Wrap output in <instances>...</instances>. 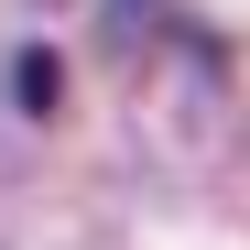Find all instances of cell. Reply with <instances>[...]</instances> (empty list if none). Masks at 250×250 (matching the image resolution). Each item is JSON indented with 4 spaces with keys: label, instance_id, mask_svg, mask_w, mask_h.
I'll return each instance as SVG.
<instances>
[{
    "label": "cell",
    "instance_id": "cell-1",
    "mask_svg": "<svg viewBox=\"0 0 250 250\" xmlns=\"http://www.w3.org/2000/svg\"><path fill=\"white\" fill-rule=\"evenodd\" d=\"M11 87H22V109H55V44H33V55L11 65Z\"/></svg>",
    "mask_w": 250,
    "mask_h": 250
}]
</instances>
